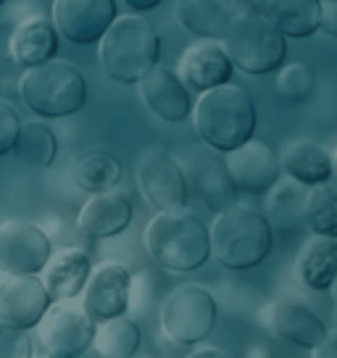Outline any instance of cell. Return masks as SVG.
I'll list each match as a JSON object with an SVG mask.
<instances>
[{
	"mask_svg": "<svg viewBox=\"0 0 337 358\" xmlns=\"http://www.w3.org/2000/svg\"><path fill=\"white\" fill-rule=\"evenodd\" d=\"M174 16L190 34L219 43L224 40L232 22V11L227 8L224 0H177Z\"/></svg>",
	"mask_w": 337,
	"mask_h": 358,
	"instance_id": "26",
	"label": "cell"
},
{
	"mask_svg": "<svg viewBox=\"0 0 337 358\" xmlns=\"http://www.w3.org/2000/svg\"><path fill=\"white\" fill-rule=\"evenodd\" d=\"M45 358H74V356H69V353H45Z\"/></svg>",
	"mask_w": 337,
	"mask_h": 358,
	"instance_id": "41",
	"label": "cell"
},
{
	"mask_svg": "<svg viewBox=\"0 0 337 358\" xmlns=\"http://www.w3.org/2000/svg\"><path fill=\"white\" fill-rule=\"evenodd\" d=\"M224 161L235 187L248 195H269L271 187L282 179L280 153H274V148L261 140H250L243 148L227 153Z\"/></svg>",
	"mask_w": 337,
	"mask_h": 358,
	"instance_id": "15",
	"label": "cell"
},
{
	"mask_svg": "<svg viewBox=\"0 0 337 358\" xmlns=\"http://www.w3.org/2000/svg\"><path fill=\"white\" fill-rule=\"evenodd\" d=\"M306 227L311 235L337 237V187L319 185L308 190L306 203Z\"/></svg>",
	"mask_w": 337,
	"mask_h": 358,
	"instance_id": "30",
	"label": "cell"
},
{
	"mask_svg": "<svg viewBox=\"0 0 337 358\" xmlns=\"http://www.w3.org/2000/svg\"><path fill=\"white\" fill-rule=\"evenodd\" d=\"M58 29L53 19L45 16H27L22 24L13 29L11 43H8V56L13 64H19L22 69H37L43 64L56 61L58 53Z\"/></svg>",
	"mask_w": 337,
	"mask_h": 358,
	"instance_id": "19",
	"label": "cell"
},
{
	"mask_svg": "<svg viewBox=\"0 0 337 358\" xmlns=\"http://www.w3.org/2000/svg\"><path fill=\"white\" fill-rule=\"evenodd\" d=\"M308 190L301 182L290 177H282L266 195V219L271 229L282 235H298L308 229L306 227V203H308Z\"/></svg>",
	"mask_w": 337,
	"mask_h": 358,
	"instance_id": "24",
	"label": "cell"
},
{
	"mask_svg": "<svg viewBox=\"0 0 337 358\" xmlns=\"http://www.w3.org/2000/svg\"><path fill=\"white\" fill-rule=\"evenodd\" d=\"M280 164L285 177L301 182L306 187H319L332 182V150L308 137H295L280 150Z\"/></svg>",
	"mask_w": 337,
	"mask_h": 358,
	"instance_id": "20",
	"label": "cell"
},
{
	"mask_svg": "<svg viewBox=\"0 0 337 358\" xmlns=\"http://www.w3.org/2000/svg\"><path fill=\"white\" fill-rule=\"evenodd\" d=\"M322 32L337 40V3H324V11H322Z\"/></svg>",
	"mask_w": 337,
	"mask_h": 358,
	"instance_id": "34",
	"label": "cell"
},
{
	"mask_svg": "<svg viewBox=\"0 0 337 358\" xmlns=\"http://www.w3.org/2000/svg\"><path fill=\"white\" fill-rule=\"evenodd\" d=\"M53 243L43 227L24 219L0 224V274L37 277L53 258Z\"/></svg>",
	"mask_w": 337,
	"mask_h": 358,
	"instance_id": "9",
	"label": "cell"
},
{
	"mask_svg": "<svg viewBox=\"0 0 337 358\" xmlns=\"http://www.w3.org/2000/svg\"><path fill=\"white\" fill-rule=\"evenodd\" d=\"M135 219V206L119 190H108L101 195H92L82 206L77 216V227L85 237L92 240H108L127 232V227Z\"/></svg>",
	"mask_w": 337,
	"mask_h": 358,
	"instance_id": "18",
	"label": "cell"
},
{
	"mask_svg": "<svg viewBox=\"0 0 337 358\" xmlns=\"http://www.w3.org/2000/svg\"><path fill=\"white\" fill-rule=\"evenodd\" d=\"M22 119L8 101L0 98V156H8L16 150V140L22 132Z\"/></svg>",
	"mask_w": 337,
	"mask_h": 358,
	"instance_id": "33",
	"label": "cell"
},
{
	"mask_svg": "<svg viewBox=\"0 0 337 358\" xmlns=\"http://www.w3.org/2000/svg\"><path fill=\"white\" fill-rule=\"evenodd\" d=\"M137 185L145 201L158 213H174L187 208L190 182L177 158L161 145H148L137 158Z\"/></svg>",
	"mask_w": 337,
	"mask_h": 358,
	"instance_id": "8",
	"label": "cell"
},
{
	"mask_svg": "<svg viewBox=\"0 0 337 358\" xmlns=\"http://www.w3.org/2000/svg\"><path fill=\"white\" fill-rule=\"evenodd\" d=\"M116 19V0H53L58 34L74 45L101 43Z\"/></svg>",
	"mask_w": 337,
	"mask_h": 358,
	"instance_id": "14",
	"label": "cell"
},
{
	"mask_svg": "<svg viewBox=\"0 0 337 358\" xmlns=\"http://www.w3.org/2000/svg\"><path fill=\"white\" fill-rule=\"evenodd\" d=\"M187 358H237L235 353H229L224 348H214V345H203V348H195Z\"/></svg>",
	"mask_w": 337,
	"mask_h": 358,
	"instance_id": "36",
	"label": "cell"
},
{
	"mask_svg": "<svg viewBox=\"0 0 337 358\" xmlns=\"http://www.w3.org/2000/svg\"><path fill=\"white\" fill-rule=\"evenodd\" d=\"M274 245V229L264 211L237 203L229 211L216 213L211 224V253L219 266L248 271L261 266Z\"/></svg>",
	"mask_w": 337,
	"mask_h": 358,
	"instance_id": "3",
	"label": "cell"
},
{
	"mask_svg": "<svg viewBox=\"0 0 337 358\" xmlns=\"http://www.w3.org/2000/svg\"><path fill=\"white\" fill-rule=\"evenodd\" d=\"M71 179L79 190L101 195L113 190V185L122 179V161L108 150H90L74 161Z\"/></svg>",
	"mask_w": 337,
	"mask_h": 358,
	"instance_id": "27",
	"label": "cell"
},
{
	"mask_svg": "<svg viewBox=\"0 0 337 358\" xmlns=\"http://www.w3.org/2000/svg\"><path fill=\"white\" fill-rule=\"evenodd\" d=\"M98 45L103 71L119 85H140L153 69H158L161 37L156 27L143 16L116 19Z\"/></svg>",
	"mask_w": 337,
	"mask_h": 358,
	"instance_id": "4",
	"label": "cell"
},
{
	"mask_svg": "<svg viewBox=\"0 0 337 358\" xmlns=\"http://www.w3.org/2000/svg\"><path fill=\"white\" fill-rule=\"evenodd\" d=\"M192 124L203 145L227 156L253 140L259 113L248 90L224 85L198 98L192 111Z\"/></svg>",
	"mask_w": 337,
	"mask_h": 358,
	"instance_id": "2",
	"label": "cell"
},
{
	"mask_svg": "<svg viewBox=\"0 0 337 358\" xmlns=\"http://www.w3.org/2000/svg\"><path fill=\"white\" fill-rule=\"evenodd\" d=\"M298 277L308 290H332L337 280V237L311 235L298 253Z\"/></svg>",
	"mask_w": 337,
	"mask_h": 358,
	"instance_id": "25",
	"label": "cell"
},
{
	"mask_svg": "<svg viewBox=\"0 0 337 358\" xmlns=\"http://www.w3.org/2000/svg\"><path fill=\"white\" fill-rule=\"evenodd\" d=\"M40 343L45 353H69V356H82L85 350L95 345L98 324L92 322L82 306H74L71 301L53 303L43 324L37 327Z\"/></svg>",
	"mask_w": 337,
	"mask_h": 358,
	"instance_id": "13",
	"label": "cell"
},
{
	"mask_svg": "<svg viewBox=\"0 0 337 358\" xmlns=\"http://www.w3.org/2000/svg\"><path fill=\"white\" fill-rule=\"evenodd\" d=\"M143 343V332L132 319H113L108 324L98 327L95 350L101 358H135Z\"/></svg>",
	"mask_w": 337,
	"mask_h": 358,
	"instance_id": "29",
	"label": "cell"
},
{
	"mask_svg": "<svg viewBox=\"0 0 337 358\" xmlns=\"http://www.w3.org/2000/svg\"><path fill=\"white\" fill-rule=\"evenodd\" d=\"M253 8L269 19L287 40H303L322 32L324 0H256Z\"/></svg>",
	"mask_w": 337,
	"mask_h": 358,
	"instance_id": "22",
	"label": "cell"
},
{
	"mask_svg": "<svg viewBox=\"0 0 337 358\" xmlns=\"http://www.w3.org/2000/svg\"><path fill=\"white\" fill-rule=\"evenodd\" d=\"M311 353H314L311 358H337V329H329V335Z\"/></svg>",
	"mask_w": 337,
	"mask_h": 358,
	"instance_id": "35",
	"label": "cell"
},
{
	"mask_svg": "<svg viewBox=\"0 0 337 358\" xmlns=\"http://www.w3.org/2000/svg\"><path fill=\"white\" fill-rule=\"evenodd\" d=\"M316 87V77L314 69L303 64V61H295V64H285V66L277 71V82H274V90L282 101L287 106H301L311 98V92Z\"/></svg>",
	"mask_w": 337,
	"mask_h": 358,
	"instance_id": "31",
	"label": "cell"
},
{
	"mask_svg": "<svg viewBox=\"0 0 337 358\" xmlns=\"http://www.w3.org/2000/svg\"><path fill=\"white\" fill-rule=\"evenodd\" d=\"M261 324L277 340H285L295 348L316 350L319 343L329 335L322 316L298 298H274L261 308Z\"/></svg>",
	"mask_w": 337,
	"mask_h": 358,
	"instance_id": "11",
	"label": "cell"
},
{
	"mask_svg": "<svg viewBox=\"0 0 337 358\" xmlns=\"http://www.w3.org/2000/svg\"><path fill=\"white\" fill-rule=\"evenodd\" d=\"M324 3H337V0H324Z\"/></svg>",
	"mask_w": 337,
	"mask_h": 358,
	"instance_id": "43",
	"label": "cell"
},
{
	"mask_svg": "<svg viewBox=\"0 0 337 358\" xmlns=\"http://www.w3.org/2000/svg\"><path fill=\"white\" fill-rule=\"evenodd\" d=\"M140 98L150 111L164 122H185L192 111L195 103L190 98V87L180 79L177 71L166 66H158L140 82Z\"/></svg>",
	"mask_w": 337,
	"mask_h": 358,
	"instance_id": "17",
	"label": "cell"
},
{
	"mask_svg": "<svg viewBox=\"0 0 337 358\" xmlns=\"http://www.w3.org/2000/svg\"><path fill=\"white\" fill-rule=\"evenodd\" d=\"M177 74L190 90L206 95V92L224 87L232 82L235 64L219 40H201V43H192L182 53Z\"/></svg>",
	"mask_w": 337,
	"mask_h": 358,
	"instance_id": "16",
	"label": "cell"
},
{
	"mask_svg": "<svg viewBox=\"0 0 337 358\" xmlns=\"http://www.w3.org/2000/svg\"><path fill=\"white\" fill-rule=\"evenodd\" d=\"M50 308H53V298L40 277H27V274L0 277V322L3 324L29 332L43 324Z\"/></svg>",
	"mask_w": 337,
	"mask_h": 358,
	"instance_id": "12",
	"label": "cell"
},
{
	"mask_svg": "<svg viewBox=\"0 0 337 358\" xmlns=\"http://www.w3.org/2000/svg\"><path fill=\"white\" fill-rule=\"evenodd\" d=\"M24 106L40 119H64L87 106V79L69 61H50L19 79Z\"/></svg>",
	"mask_w": 337,
	"mask_h": 358,
	"instance_id": "5",
	"label": "cell"
},
{
	"mask_svg": "<svg viewBox=\"0 0 337 358\" xmlns=\"http://www.w3.org/2000/svg\"><path fill=\"white\" fill-rule=\"evenodd\" d=\"M32 337L27 329L0 322V358H32Z\"/></svg>",
	"mask_w": 337,
	"mask_h": 358,
	"instance_id": "32",
	"label": "cell"
},
{
	"mask_svg": "<svg viewBox=\"0 0 337 358\" xmlns=\"http://www.w3.org/2000/svg\"><path fill=\"white\" fill-rule=\"evenodd\" d=\"M187 171V182L190 187L198 192L208 208H214L216 213L229 211L232 206H237V187L232 182V174L227 169V161H219L214 156H195L192 158Z\"/></svg>",
	"mask_w": 337,
	"mask_h": 358,
	"instance_id": "23",
	"label": "cell"
},
{
	"mask_svg": "<svg viewBox=\"0 0 337 358\" xmlns=\"http://www.w3.org/2000/svg\"><path fill=\"white\" fill-rule=\"evenodd\" d=\"M332 185L337 187V148H332Z\"/></svg>",
	"mask_w": 337,
	"mask_h": 358,
	"instance_id": "40",
	"label": "cell"
},
{
	"mask_svg": "<svg viewBox=\"0 0 337 358\" xmlns=\"http://www.w3.org/2000/svg\"><path fill=\"white\" fill-rule=\"evenodd\" d=\"M332 298H335V303H337V280H335V285H332Z\"/></svg>",
	"mask_w": 337,
	"mask_h": 358,
	"instance_id": "42",
	"label": "cell"
},
{
	"mask_svg": "<svg viewBox=\"0 0 337 358\" xmlns=\"http://www.w3.org/2000/svg\"><path fill=\"white\" fill-rule=\"evenodd\" d=\"M227 3V8L232 13H237V11H248V8H253V3L256 0H224Z\"/></svg>",
	"mask_w": 337,
	"mask_h": 358,
	"instance_id": "38",
	"label": "cell"
},
{
	"mask_svg": "<svg viewBox=\"0 0 337 358\" xmlns=\"http://www.w3.org/2000/svg\"><path fill=\"white\" fill-rule=\"evenodd\" d=\"M222 45L227 48L235 69L253 77L280 71L287 58V37L256 8L232 13Z\"/></svg>",
	"mask_w": 337,
	"mask_h": 358,
	"instance_id": "6",
	"label": "cell"
},
{
	"mask_svg": "<svg viewBox=\"0 0 337 358\" xmlns=\"http://www.w3.org/2000/svg\"><path fill=\"white\" fill-rule=\"evenodd\" d=\"M92 261L82 248H61L53 253L50 264L43 271L45 290L50 292L53 303L74 301L79 298L92 277Z\"/></svg>",
	"mask_w": 337,
	"mask_h": 358,
	"instance_id": "21",
	"label": "cell"
},
{
	"mask_svg": "<svg viewBox=\"0 0 337 358\" xmlns=\"http://www.w3.org/2000/svg\"><path fill=\"white\" fill-rule=\"evenodd\" d=\"M245 358H271V353L264 345H253V348H248Z\"/></svg>",
	"mask_w": 337,
	"mask_h": 358,
	"instance_id": "39",
	"label": "cell"
},
{
	"mask_svg": "<svg viewBox=\"0 0 337 358\" xmlns=\"http://www.w3.org/2000/svg\"><path fill=\"white\" fill-rule=\"evenodd\" d=\"M16 158L29 169H48L56 161L58 140L53 129L43 122H24L16 140Z\"/></svg>",
	"mask_w": 337,
	"mask_h": 358,
	"instance_id": "28",
	"label": "cell"
},
{
	"mask_svg": "<svg viewBox=\"0 0 337 358\" xmlns=\"http://www.w3.org/2000/svg\"><path fill=\"white\" fill-rule=\"evenodd\" d=\"M3 3H6V0H0V6H3Z\"/></svg>",
	"mask_w": 337,
	"mask_h": 358,
	"instance_id": "44",
	"label": "cell"
},
{
	"mask_svg": "<svg viewBox=\"0 0 337 358\" xmlns=\"http://www.w3.org/2000/svg\"><path fill=\"white\" fill-rule=\"evenodd\" d=\"M143 245L150 261L168 274H192L214 256L211 227L187 208L153 216L143 232Z\"/></svg>",
	"mask_w": 337,
	"mask_h": 358,
	"instance_id": "1",
	"label": "cell"
},
{
	"mask_svg": "<svg viewBox=\"0 0 337 358\" xmlns=\"http://www.w3.org/2000/svg\"><path fill=\"white\" fill-rule=\"evenodd\" d=\"M132 11H153V8H158L164 0H124Z\"/></svg>",
	"mask_w": 337,
	"mask_h": 358,
	"instance_id": "37",
	"label": "cell"
},
{
	"mask_svg": "<svg viewBox=\"0 0 337 358\" xmlns=\"http://www.w3.org/2000/svg\"><path fill=\"white\" fill-rule=\"evenodd\" d=\"M135 280L132 271L119 261H103L92 268V277L82 292V308L95 324H108L113 319H124L132 308Z\"/></svg>",
	"mask_w": 337,
	"mask_h": 358,
	"instance_id": "10",
	"label": "cell"
},
{
	"mask_svg": "<svg viewBox=\"0 0 337 358\" xmlns=\"http://www.w3.org/2000/svg\"><path fill=\"white\" fill-rule=\"evenodd\" d=\"M219 322V306L203 285H180L161 306V332L180 348L201 345Z\"/></svg>",
	"mask_w": 337,
	"mask_h": 358,
	"instance_id": "7",
	"label": "cell"
}]
</instances>
